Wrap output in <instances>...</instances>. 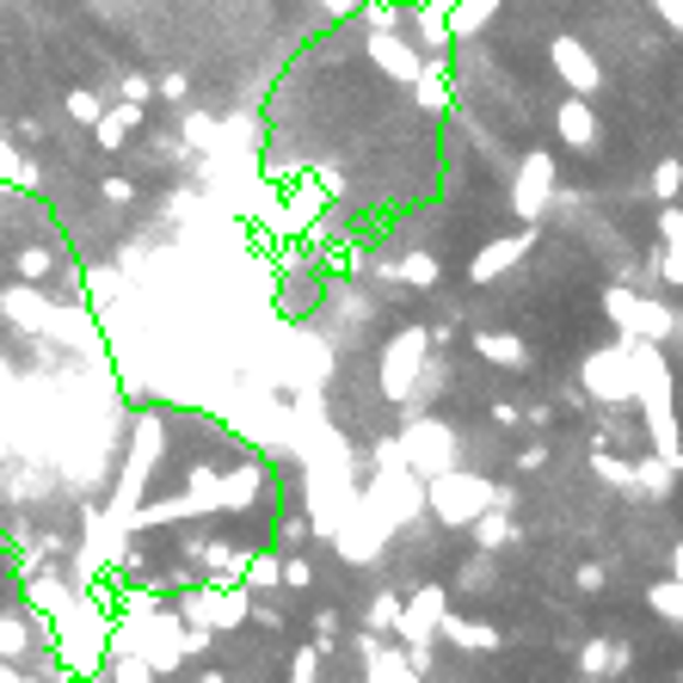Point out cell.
I'll list each match as a JSON object with an SVG mask.
<instances>
[{
	"label": "cell",
	"instance_id": "1",
	"mask_svg": "<svg viewBox=\"0 0 683 683\" xmlns=\"http://www.w3.org/2000/svg\"><path fill=\"white\" fill-rule=\"evenodd\" d=\"M678 683H683V678H678Z\"/></svg>",
	"mask_w": 683,
	"mask_h": 683
}]
</instances>
